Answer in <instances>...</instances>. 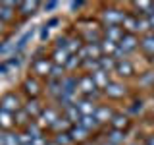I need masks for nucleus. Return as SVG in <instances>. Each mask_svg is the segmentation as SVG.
Returning a JSON list of instances; mask_svg holds the SVG:
<instances>
[{
  "label": "nucleus",
  "mask_w": 154,
  "mask_h": 145,
  "mask_svg": "<svg viewBox=\"0 0 154 145\" xmlns=\"http://www.w3.org/2000/svg\"><path fill=\"white\" fill-rule=\"evenodd\" d=\"M102 18L108 25H123V19H125V14L118 8H106L102 12Z\"/></svg>",
  "instance_id": "obj_1"
},
{
  "label": "nucleus",
  "mask_w": 154,
  "mask_h": 145,
  "mask_svg": "<svg viewBox=\"0 0 154 145\" xmlns=\"http://www.w3.org/2000/svg\"><path fill=\"white\" fill-rule=\"evenodd\" d=\"M0 108L8 110V112H17V110H21V105H19V97L16 93H6L0 99Z\"/></svg>",
  "instance_id": "obj_2"
},
{
  "label": "nucleus",
  "mask_w": 154,
  "mask_h": 145,
  "mask_svg": "<svg viewBox=\"0 0 154 145\" xmlns=\"http://www.w3.org/2000/svg\"><path fill=\"white\" fill-rule=\"evenodd\" d=\"M125 93H127V87L123 83H119V81H110L104 89V95L112 97V99H122Z\"/></svg>",
  "instance_id": "obj_3"
},
{
  "label": "nucleus",
  "mask_w": 154,
  "mask_h": 145,
  "mask_svg": "<svg viewBox=\"0 0 154 145\" xmlns=\"http://www.w3.org/2000/svg\"><path fill=\"white\" fill-rule=\"evenodd\" d=\"M75 106H77V110L81 112V116H94V112H96V103L94 101H91V99H81V101H77L75 103Z\"/></svg>",
  "instance_id": "obj_4"
},
{
  "label": "nucleus",
  "mask_w": 154,
  "mask_h": 145,
  "mask_svg": "<svg viewBox=\"0 0 154 145\" xmlns=\"http://www.w3.org/2000/svg\"><path fill=\"white\" fill-rule=\"evenodd\" d=\"M50 70H52V64L46 58H37L33 62V74L37 76H50Z\"/></svg>",
  "instance_id": "obj_5"
},
{
  "label": "nucleus",
  "mask_w": 154,
  "mask_h": 145,
  "mask_svg": "<svg viewBox=\"0 0 154 145\" xmlns=\"http://www.w3.org/2000/svg\"><path fill=\"white\" fill-rule=\"evenodd\" d=\"M67 134H69V137L73 139V141H77V143H85L87 139H89V130H85L83 126H79V124L71 126Z\"/></svg>",
  "instance_id": "obj_6"
},
{
  "label": "nucleus",
  "mask_w": 154,
  "mask_h": 145,
  "mask_svg": "<svg viewBox=\"0 0 154 145\" xmlns=\"http://www.w3.org/2000/svg\"><path fill=\"white\" fill-rule=\"evenodd\" d=\"M77 87H79V91H81V93H85L87 97H89V95H93L94 93V91L96 89H98V87H96L94 85V81H93V76H83V77H79V85H77Z\"/></svg>",
  "instance_id": "obj_7"
},
{
  "label": "nucleus",
  "mask_w": 154,
  "mask_h": 145,
  "mask_svg": "<svg viewBox=\"0 0 154 145\" xmlns=\"http://www.w3.org/2000/svg\"><path fill=\"white\" fill-rule=\"evenodd\" d=\"M60 118V116H58V112L54 108H42V112H41V116H38V120H41V122H38V126H54L56 124V120Z\"/></svg>",
  "instance_id": "obj_8"
},
{
  "label": "nucleus",
  "mask_w": 154,
  "mask_h": 145,
  "mask_svg": "<svg viewBox=\"0 0 154 145\" xmlns=\"http://www.w3.org/2000/svg\"><path fill=\"white\" fill-rule=\"evenodd\" d=\"M137 45H139L137 37H135V35H131V33H125V35H123V39L119 41V45H118V47L123 50V54H127V52L135 50V48H137Z\"/></svg>",
  "instance_id": "obj_9"
},
{
  "label": "nucleus",
  "mask_w": 154,
  "mask_h": 145,
  "mask_svg": "<svg viewBox=\"0 0 154 145\" xmlns=\"http://www.w3.org/2000/svg\"><path fill=\"white\" fill-rule=\"evenodd\" d=\"M114 72L119 77H131L135 74V68H133V64L129 60H125V58H123V60H119L118 64H116V70Z\"/></svg>",
  "instance_id": "obj_10"
},
{
  "label": "nucleus",
  "mask_w": 154,
  "mask_h": 145,
  "mask_svg": "<svg viewBox=\"0 0 154 145\" xmlns=\"http://www.w3.org/2000/svg\"><path fill=\"white\" fill-rule=\"evenodd\" d=\"M139 45H141L144 54L154 58V33H146V35H143V39L139 41Z\"/></svg>",
  "instance_id": "obj_11"
},
{
  "label": "nucleus",
  "mask_w": 154,
  "mask_h": 145,
  "mask_svg": "<svg viewBox=\"0 0 154 145\" xmlns=\"http://www.w3.org/2000/svg\"><path fill=\"white\" fill-rule=\"evenodd\" d=\"M104 35L106 39H110V41H114V43H118L119 45V41L123 39V27H119V25H108L106 27V31H104Z\"/></svg>",
  "instance_id": "obj_12"
},
{
  "label": "nucleus",
  "mask_w": 154,
  "mask_h": 145,
  "mask_svg": "<svg viewBox=\"0 0 154 145\" xmlns=\"http://www.w3.org/2000/svg\"><path fill=\"white\" fill-rule=\"evenodd\" d=\"M93 81H94V85L98 87V89H106V85L110 83V77H108V72H104V70H96V72H93Z\"/></svg>",
  "instance_id": "obj_13"
},
{
  "label": "nucleus",
  "mask_w": 154,
  "mask_h": 145,
  "mask_svg": "<svg viewBox=\"0 0 154 145\" xmlns=\"http://www.w3.org/2000/svg\"><path fill=\"white\" fill-rule=\"evenodd\" d=\"M77 85H79V79H77V77L66 76L64 79H62V93H71V95H75Z\"/></svg>",
  "instance_id": "obj_14"
},
{
  "label": "nucleus",
  "mask_w": 154,
  "mask_h": 145,
  "mask_svg": "<svg viewBox=\"0 0 154 145\" xmlns=\"http://www.w3.org/2000/svg\"><path fill=\"white\" fill-rule=\"evenodd\" d=\"M94 116H96V120H98L100 124H104V122H110V120L114 118V110L110 108V106H98Z\"/></svg>",
  "instance_id": "obj_15"
},
{
  "label": "nucleus",
  "mask_w": 154,
  "mask_h": 145,
  "mask_svg": "<svg viewBox=\"0 0 154 145\" xmlns=\"http://www.w3.org/2000/svg\"><path fill=\"white\" fill-rule=\"evenodd\" d=\"M23 91H25L27 95H31V97H37L38 91H41V85H38L37 79H33V77H27V79L23 81Z\"/></svg>",
  "instance_id": "obj_16"
},
{
  "label": "nucleus",
  "mask_w": 154,
  "mask_h": 145,
  "mask_svg": "<svg viewBox=\"0 0 154 145\" xmlns=\"http://www.w3.org/2000/svg\"><path fill=\"white\" fill-rule=\"evenodd\" d=\"M123 29H127V33L135 35V33L139 31V16H125V19H123Z\"/></svg>",
  "instance_id": "obj_17"
},
{
  "label": "nucleus",
  "mask_w": 154,
  "mask_h": 145,
  "mask_svg": "<svg viewBox=\"0 0 154 145\" xmlns=\"http://www.w3.org/2000/svg\"><path fill=\"white\" fill-rule=\"evenodd\" d=\"M110 124H112L114 130H122V132H123V130L129 126V118L125 114H114V118L110 120Z\"/></svg>",
  "instance_id": "obj_18"
},
{
  "label": "nucleus",
  "mask_w": 154,
  "mask_h": 145,
  "mask_svg": "<svg viewBox=\"0 0 154 145\" xmlns=\"http://www.w3.org/2000/svg\"><path fill=\"white\" fill-rule=\"evenodd\" d=\"M69 56L71 54L66 50V48H56L54 54H52V58H54V64H58V66H66L67 60H69Z\"/></svg>",
  "instance_id": "obj_19"
},
{
  "label": "nucleus",
  "mask_w": 154,
  "mask_h": 145,
  "mask_svg": "<svg viewBox=\"0 0 154 145\" xmlns=\"http://www.w3.org/2000/svg\"><path fill=\"white\" fill-rule=\"evenodd\" d=\"M25 112L29 114V116H41V112H42V108H41V103H38L37 99H29L27 101V105H25Z\"/></svg>",
  "instance_id": "obj_20"
},
{
  "label": "nucleus",
  "mask_w": 154,
  "mask_h": 145,
  "mask_svg": "<svg viewBox=\"0 0 154 145\" xmlns=\"http://www.w3.org/2000/svg\"><path fill=\"white\" fill-rule=\"evenodd\" d=\"M79 126H83L85 130H96L100 126V122L96 120V116H81V120H79Z\"/></svg>",
  "instance_id": "obj_21"
},
{
  "label": "nucleus",
  "mask_w": 154,
  "mask_h": 145,
  "mask_svg": "<svg viewBox=\"0 0 154 145\" xmlns=\"http://www.w3.org/2000/svg\"><path fill=\"white\" fill-rule=\"evenodd\" d=\"M98 62H100V70H104V72L116 70V64H118V60H116L114 56H102Z\"/></svg>",
  "instance_id": "obj_22"
},
{
  "label": "nucleus",
  "mask_w": 154,
  "mask_h": 145,
  "mask_svg": "<svg viewBox=\"0 0 154 145\" xmlns=\"http://www.w3.org/2000/svg\"><path fill=\"white\" fill-rule=\"evenodd\" d=\"M14 122H16V120H14L12 112H8V110L0 108V128H12Z\"/></svg>",
  "instance_id": "obj_23"
},
{
  "label": "nucleus",
  "mask_w": 154,
  "mask_h": 145,
  "mask_svg": "<svg viewBox=\"0 0 154 145\" xmlns=\"http://www.w3.org/2000/svg\"><path fill=\"white\" fill-rule=\"evenodd\" d=\"M100 48H102V54H114L116 52V48H118V43H114V41H110V39H102L100 41Z\"/></svg>",
  "instance_id": "obj_24"
},
{
  "label": "nucleus",
  "mask_w": 154,
  "mask_h": 145,
  "mask_svg": "<svg viewBox=\"0 0 154 145\" xmlns=\"http://www.w3.org/2000/svg\"><path fill=\"white\" fill-rule=\"evenodd\" d=\"M38 6H41L38 2H19V12H21V16H31Z\"/></svg>",
  "instance_id": "obj_25"
},
{
  "label": "nucleus",
  "mask_w": 154,
  "mask_h": 145,
  "mask_svg": "<svg viewBox=\"0 0 154 145\" xmlns=\"http://www.w3.org/2000/svg\"><path fill=\"white\" fill-rule=\"evenodd\" d=\"M123 139H125V132H122V130H112L108 134V143H112V145L123 143Z\"/></svg>",
  "instance_id": "obj_26"
},
{
  "label": "nucleus",
  "mask_w": 154,
  "mask_h": 145,
  "mask_svg": "<svg viewBox=\"0 0 154 145\" xmlns=\"http://www.w3.org/2000/svg\"><path fill=\"white\" fill-rule=\"evenodd\" d=\"M48 93L58 99L62 95V79H48Z\"/></svg>",
  "instance_id": "obj_27"
},
{
  "label": "nucleus",
  "mask_w": 154,
  "mask_h": 145,
  "mask_svg": "<svg viewBox=\"0 0 154 145\" xmlns=\"http://www.w3.org/2000/svg\"><path fill=\"white\" fill-rule=\"evenodd\" d=\"M66 118L69 120L71 124H79V120H81V112L77 110V106L73 105V106H69V108H66Z\"/></svg>",
  "instance_id": "obj_28"
},
{
  "label": "nucleus",
  "mask_w": 154,
  "mask_h": 145,
  "mask_svg": "<svg viewBox=\"0 0 154 145\" xmlns=\"http://www.w3.org/2000/svg\"><path fill=\"white\" fill-rule=\"evenodd\" d=\"M71 126H73V124H71L69 120H67L66 116H64V118H58V120H56V124L52 126V130H56L58 134H60V132H69Z\"/></svg>",
  "instance_id": "obj_29"
},
{
  "label": "nucleus",
  "mask_w": 154,
  "mask_h": 145,
  "mask_svg": "<svg viewBox=\"0 0 154 145\" xmlns=\"http://www.w3.org/2000/svg\"><path fill=\"white\" fill-rule=\"evenodd\" d=\"M58 103L64 106V108H69V106L75 105V95H71V93H62L60 97H58Z\"/></svg>",
  "instance_id": "obj_30"
},
{
  "label": "nucleus",
  "mask_w": 154,
  "mask_h": 145,
  "mask_svg": "<svg viewBox=\"0 0 154 145\" xmlns=\"http://www.w3.org/2000/svg\"><path fill=\"white\" fill-rule=\"evenodd\" d=\"M81 48H83V47H81V39H67V47H66V50L69 52L71 56L77 54Z\"/></svg>",
  "instance_id": "obj_31"
},
{
  "label": "nucleus",
  "mask_w": 154,
  "mask_h": 145,
  "mask_svg": "<svg viewBox=\"0 0 154 145\" xmlns=\"http://www.w3.org/2000/svg\"><path fill=\"white\" fill-rule=\"evenodd\" d=\"M64 72H66V66H58V64H52V70H50V79H64Z\"/></svg>",
  "instance_id": "obj_32"
},
{
  "label": "nucleus",
  "mask_w": 154,
  "mask_h": 145,
  "mask_svg": "<svg viewBox=\"0 0 154 145\" xmlns=\"http://www.w3.org/2000/svg\"><path fill=\"white\" fill-rule=\"evenodd\" d=\"M135 8L141 10L143 16H148L150 12H154V4L152 2H135Z\"/></svg>",
  "instance_id": "obj_33"
},
{
  "label": "nucleus",
  "mask_w": 154,
  "mask_h": 145,
  "mask_svg": "<svg viewBox=\"0 0 154 145\" xmlns=\"http://www.w3.org/2000/svg\"><path fill=\"white\" fill-rule=\"evenodd\" d=\"M25 128H27V134L31 135L33 139H38V137H42V135H41V126H38L37 122H31L29 126H25Z\"/></svg>",
  "instance_id": "obj_34"
},
{
  "label": "nucleus",
  "mask_w": 154,
  "mask_h": 145,
  "mask_svg": "<svg viewBox=\"0 0 154 145\" xmlns=\"http://www.w3.org/2000/svg\"><path fill=\"white\" fill-rule=\"evenodd\" d=\"M14 118H16V124H21V126H29V124H31V122H29V118H31V116H29L25 110H17Z\"/></svg>",
  "instance_id": "obj_35"
},
{
  "label": "nucleus",
  "mask_w": 154,
  "mask_h": 145,
  "mask_svg": "<svg viewBox=\"0 0 154 145\" xmlns=\"http://www.w3.org/2000/svg\"><path fill=\"white\" fill-rule=\"evenodd\" d=\"M54 141L58 145H69V143H73V139L69 137V134H67V132H60V134H56Z\"/></svg>",
  "instance_id": "obj_36"
},
{
  "label": "nucleus",
  "mask_w": 154,
  "mask_h": 145,
  "mask_svg": "<svg viewBox=\"0 0 154 145\" xmlns=\"http://www.w3.org/2000/svg\"><path fill=\"white\" fill-rule=\"evenodd\" d=\"M100 60V58H98ZM98 60H94V58H89V60H85L83 62V66L87 68V70H93V72H96V70H100V62ZM93 72H91V74H93Z\"/></svg>",
  "instance_id": "obj_37"
},
{
  "label": "nucleus",
  "mask_w": 154,
  "mask_h": 145,
  "mask_svg": "<svg viewBox=\"0 0 154 145\" xmlns=\"http://www.w3.org/2000/svg\"><path fill=\"white\" fill-rule=\"evenodd\" d=\"M14 18V8H8L2 4V14H0V21H10Z\"/></svg>",
  "instance_id": "obj_38"
},
{
  "label": "nucleus",
  "mask_w": 154,
  "mask_h": 145,
  "mask_svg": "<svg viewBox=\"0 0 154 145\" xmlns=\"http://www.w3.org/2000/svg\"><path fill=\"white\" fill-rule=\"evenodd\" d=\"M148 29H150L148 18H146V16H141V18H139V33H144V35H146Z\"/></svg>",
  "instance_id": "obj_39"
},
{
  "label": "nucleus",
  "mask_w": 154,
  "mask_h": 145,
  "mask_svg": "<svg viewBox=\"0 0 154 145\" xmlns=\"http://www.w3.org/2000/svg\"><path fill=\"white\" fill-rule=\"evenodd\" d=\"M79 62H83V60H81V58L77 56V54H73V56H69V60H67L66 68H67V70H75V68H77V64H79Z\"/></svg>",
  "instance_id": "obj_40"
},
{
  "label": "nucleus",
  "mask_w": 154,
  "mask_h": 145,
  "mask_svg": "<svg viewBox=\"0 0 154 145\" xmlns=\"http://www.w3.org/2000/svg\"><path fill=\"white\" fill-rule=\"evenodd\" d=\"M6 145H21L19 143V134H6Z\"/></svg>",
  "instance_id": "obj_41"
},
{
  "label": "nucleus",
  "mask_w": 154,
  "mask_h": 145,
  "mask_svg": "<svg viewBox=\"0 0 154 145\" xmlns=\"http://www.w3.org/2000/svg\"><path fill=\"white\" fill-rule=\"evenodd\" d=\"M29 39H31V31H29V33H25V35H23L21 39H19V43H17V47H16V50H17V52H19L23 47L27 45V41H29Z\"/></svg>",
  "instance_id": "obj_42"
},
{
  "label": "nucleus",
  "mask_w": 154,
  "mask_h": 145,
  "mask_svg": "<svg viewBox=\"0 0 154 145\" xmlns=\"http://www.w3.org/2000/svg\"><path fill=\"white\" fill-rule=\"evenodd\" d=\"M141 83L143 85H148V83H154V74L152 72H146V74L143 76V79H141Z\"/></svg>",
  "instance_id": "obj_43"
},
{
  "label": "nucleus",
  "mask_w": 154,
  "mask_h": 145,
  "mask_svg": "<svg viewBox=\"0 0 154 145\" xmlns=\"http://www.w3.org/2000/svg\"><path fill=\"white\" fill-rule=\"evenodd\" d=\"M141 110H143V103L139 101V103H133V106L129 108V112H133V114H139Z\"/></svg>",
  "instance_id": "obj_44"
},
{
  "label": "nucleus",
  "mask_w": 154,
  "mask_h": 145,
  "mask_svg": "<svg viewBox=\"0 0 154 145\" xmlns=\"http://www.w3.org/2000/svg\"><path fill=\"white\" fill-rule=\"evenodd\" d=\"M85 6V2H69V8L71 10H79V8H83Z\"/></svg>",
  "instance_id": "obj_45"
},
{
  "label": "nucleus",
  "mask_w": 154,
  "mask_h": 145,
  "mask_svg": "<svg viewBox=\"0 0 154 145\" xmlns=\"http://www.w3.org/2000/svg\"><path fill=\"white\" fill-rule=\"evenodd\" d=\"M58 6V2H45V4H42V8H45V10H54Z\"/></svg>",
  "instance_id": "obj_46"
},
{
  "label": "nucleus",
  "mask_w": 154,
  "mask_h": 145,
  "mask_svg": "<svg viewBox=\"0 0 154 145\" xmlns=\"http://www.w3.org/2000/svg\"><path fill=\"white\" fill-rule=\"evenodd\" d=\"M46 37H48V27L45 25V27H42V29H41V41H45V39H46Z\"/></svg>",
  "instance_id": "obj_47"
},
{
  "label": "nucleus",
  "mask_w": 154,
  "mask_h": 145,
  "mask_svg": "<svg viewBox=\"0 0 154 145\" xmlns=\"http://www.w3.org/2000/svg\"><path fill=\"white\" fill-rule=\"evenodd\" d=\"M148 23H150V29H152V31H154V12H150V14H148Z\"/></svg>",
  "instance_id": "obj_48"
},
{
  "label": "nucleus",
  "mask_w": 154,
  "mask_h": 145,
  "mask_svg": "<svg viewBox=\"0 0 154 145\" xmlns=\"http://www.w3.org/2000/svg\"><path fill=\"white\" fill-rule=\"evenodd\" d=\"M56 23H58V19H56V18H52V19H50V21H48V23H46V27H54V25H56Z\"/></svg>",
  "instance_id": "obj_49"
},
{
  "label": "nucleus",
  "mask_w": 154,
  "mask_h": 145,
  "mask_svg": "<svg viewBox=\"0 0 154 145\" xmlns=\"http://www.w3.org/2000/svg\"><path fill=\"white\" fill-rule=\"evenodd\" d=\"M0 145H6V134L0 132Z\"/></svg>",
  "instance_id": "obj_50"
},
{
  "label": "nucleus",
  "mask_w": 154,
  "mask_h": 145,
  "mask_svg": "<svg viewBox=\"0 0 154 145\" xmlns=\"http://www.w3.org/2000/svg\"><path fill=\"white\" fill-rule=\"evenodd\" d=\"M144 145H154V135H150V137H146V141H144Z\"/></svg>",
  "instance_id": "obj_51"
},
{
  "label": "nucleus",
  "mask_w": 154,
  "mask_h": 145,
  "mask_svg": "<svg viewBox=\"0 0 154 145\" xmlns=\"http://www.w3.org/2000/svg\"><path fill=\"white\" fill-rule=\"evenodd\" d=\"M8 48H10V43H4V45H2V47H0V52H6V50H8Z\"/></svg>",
  "instance_id": "obj_52"
},
{
  "label": "nucleus",
  "mask_w": 154,
  "mask_h": 145,
  "mask_svg": "<svg viewBox=\"0 0 154 145\" xmlns=\"http://www.w3.org/2000/svg\"><path fill=\"white\" fill-rule=\"evenodd\" d=\"M2 27H4V21H0V33H2Z\"/></svg>",
  "instance_id": "obj_53"
},
{
  "label": "nucleus",
  "mask_w": 154,
  "mask_h": 145,
  "mask_svg": "<svg viewBox=\"0 0 154 145\" xmlns=\"http://www.w3.org/2000/svg\"><path fill=\"white\" fill-rule=\"evenodd\" d=\"M0 14H2V2H0Z\"/></svg>",
  "instance_id": "obj_54"
},
{
  "label": "nucleus",
  "mask_w": 154,
  "mask_h": 145,
  "mask_svg": "<svg viewBox=\"0 0 154 145\" xmlns=\"http://www.w3.org/2000/svg\"><path fill=\"white\" fill-rule=\"evenodd\" d=\"M104 145H112V143H104Z\"/></svg>",
  "instance_id": "obj_55"
},
{
  "label": "nucleus",
  "mask_w": 154,
  "mask_h": 145,
  "mask_svg": "<svg viewBox=\"0 0 154 145\" xmlns=\"http://www.w3.org/2000/svg\"><path fill=\"white\" fill-rule=\"evenodd\" d=\"M131 145H139V143H131Z\"/></svg>",
  "instance_id": "obj_56"
}]
</instances>
